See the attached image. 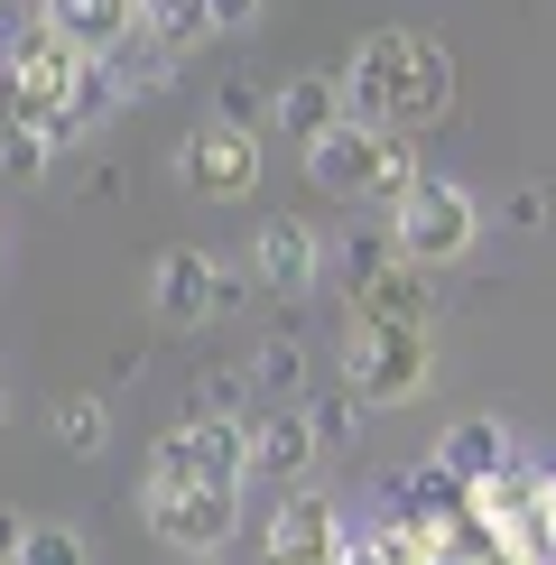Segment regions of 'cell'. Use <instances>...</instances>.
<instances>
[{
	"instance_id": "cell-1",
	"label": "cell",
	"mask_w": 556,
	"mask_h": 565,
	"mask_svg": "<svg viewBox=\"0 0 556 565\" xmlns=\"http://www.w3.org/2000/svg\"><path fill=\"white\" fill-rule=\"evenodd\" d=\"M343 93H353V111L371 130H417V121H436L446 111V46H427V38H408V29H381V38H362V56H353V75H343Z\"/></svg>"
},
{
	"instance_id": "cell-2",
	"label": "cell",
	"mask_w": 556,
	"mask_h": 565,
	"mask_svg": "<svg viewBox=\"0 0 556 565\" xmlns=\"http://www.w3.org/2000/svg\"><path fill=\"white\" fill-rule=\"evenodd\" d=\"M547 482H556V473H538V463H510V473L473 482L463 520L492 537V556H510V565H556V501H547Z\"/></svg>"
},
{
	"instance_id": "cell-3",
	"label": "cell",
	"mask_w": 556,
	"mask_h": 565,
	"mask_svg": "<svg viewBox=\"0 0 556 565\" xmlns=\"http://www.w3.org/2000/svg\"><path fill=\"white\" fill-rule=\"evenodd\" d=\"M389 242H399L417 269H436V260H463V250L482 242V204L463 195L455 177H427V168H417V177H408V195L389 204Z\"/></svg>"
},
{
	"instance_id": "cell-4",
	"label": "cell",
	"mask_w": 556,
	"mask_h": 565,
	"mask_svg": "<svg viewBox=\"0 0 556 565\" xmlns=\"http://www.w3.org/2000/svg\"><path fill=\"white\" fill-rule=\"evenodd\" d=\"M307 177L324 185V195H381V204H399L408 195V149L389 130H371V121H343V130H324L307 139Z\"/></svg>"
},
{
	"instance_id": "cell-5",
	"label": "cell",
	"mask_w": 556,
	"mask_h": 565,
	"mask_svg": "<svg viewBox=\"0 0 556 565\" xmlns=\"http://www.w3.org/2000/svg\"><path fill=\"white\" fill-rule=\"evenodd\" d=\"M427 324H381V316H353V352H343V381H353L362 408H399V398L427 390Z\"/></svg>"
},
{
	"instance_id": "cell-6",
	"label": "cell",
	"mask_w": 556,
	"mask_h": 565,
	"mask_svg": "<svg viewBox=\"0 0 556 565\" xmlns=\"http://www.w3.org/2000/svg\"><path fill=\"white\" fill-rule=\"evenodd\" d=\"M139 501L177 556H223V537L242 529V482H149Z\"/></svg>"
},
{
	"instance_id": "cell-7",
	"label": "cell",
	"mask_w": 556,
	"mask_h": 565,
	"mask_svg": "<svg viewBox=\"0 0 556 565\" xmlns=\"http://www.w3.org/2000/svg\"><path fill=\"white\" fill-rule=\"evenodd\" d=\"M250 473V436L242 417H185V427L158 436L149 482H242Z\"/></svg>"
},
{
	"instance_id": "cell-8",
	"label": "cell",
	"mask_w": 556,
	"mask_h": 565,
	"mask_svg": "<svg viewBox=\"0 0 556 565\" xmlns=\"http://www.w3.org/2000/svg\"><path fill=\"white\" fill-rule=\"evenodd\" d=\"M149 297H158V316L168 324H223L232 306H242L250 288L232 278L214 250H158V269H149Z\"/></svg>"
},
{
	"instance_id": "cell-9",
	"label": "cell",
	"mask_w": 556,
	"mask_h": 565,
	"mask_svg": "<svg viewBox=\"0 0 556 565\" xmlns=\"http://www.w3.org/2000/svg\"><path fill=\"white\" fill-rule=\"evenodd\" d=\"M343 269H353V306L381 324H427V288H417V260L399 242H353L343 250Z\"/></svg>"
},
{
	"instance_id": "cell-10",
	"label": "cell",
	"mask_w": 556,
	"mask_h": 565,
	"mask_svg": "<svg viewBox=\"0 0 556 565\" xmlns=\"http://www.w3.org/2000/svg\"><path fill=\"white\" fill-rule=\"evenodd\" d=\"M177 177L195 185V195H250V185H260V139L214 121V130H195L177 149Z\"/></svg>"
},
{
	"instance_id": "cell-11",
	"label": "cell",
	"mask_w": 556,
	"mask_h": 565,
	"mask_svg": "<svg viewBox=\"0 0 556 565\" xmlns=\"http://www.w3.org/2000/svg\"><path fill=\"white\" fill-rule=\"evenodd\" d=\"M242 436H250V473H269V482H307V473H316V455H324V436H316V417H307V408L242 417Z\"/></svg>"
},
{
	"instance_id": "cell-12",
	"label": "cell",
	"mask_w": 556,
	"mask_h": 565,
	"mask_svg": "<svg viewBox=\"0 0 556 565\" xmlns=\"http://www.w3.org/2000/svg\"><path fill=\"white\" fill-rule=\"evenodd\" d=\"M260 556H288V565H353V537H343V520L316 501V491H297V501L269 520V547H260Z\"/></svg>"
},
{
	"instance_id": "cell-13",
	"label": "cell",
	"mask_w": 556,
	"mask_h": 565,
	"mask_svg": "<svg viewBox=\"0 0 556 565\" xmlns=\"http://www.w3.org/2000/svg\"><path fill=\"white\" fill-rule=\"evenodd\" d=\"M250 269H260V288L269 297H316V278H324V242L307 223H269L260 232V250H250Z\"/></svg>"
},
{
	"instance_id": "cell-14",
	"label": "cell",
	"mask_w": 556,
	"mask_h": 565,
	"mask_svg": "<svg viewBox=\"0 0 556 565\" xmlns=\"http://www.w3.org/2000/svg\"><path fill=\"white\" fill-rule=\"evenodd\" d=\"M46 29L84 56H121L139 38V0H46Z\"/></svg>"
},
{
	"instance_id": "cell-15",
	"label": "cell",
	"mask_w": 556,
	"mask_h": 565,
	"mask_svg": "<svg viewBox=\"0 0 556 565\" xmlns=\"http://www.w3.org/2000/svg\"><path fill=\"white\" fill-rule=\"evenodd\" d=\"M436 463L473 491V482H492V473H510L520 463V445H510V427L501 417H463V427H446V445H436Z\"/></svg>"
},
{
	"instance_id": "cell-16",
	"label": "cell",
	"mask_w": 556,
	"mask_h": 565,
	"mask_svg": "<svg viewBox=\"0 0 556 565\" xmlns=\"http://www.w3.org/2000/svg\"><path fill=\"white\" fill-rule=\"evenodd\" d=\"M269 121L288 130V139H324V130H343V84H334V75H297V84H278Z\"/></svg>"
},
{
	"instance_id": "cell-17",
	"label": "cell",
	"mask_w": 556,
	"mask_h": 565,
	"mask_svg": "<svg viewBox=\"0 0 556 565\" xmlns=\"http://www.w3.org/2000/svg\"><path fill=\"white\" fill-rule=\"evenodd\" d=\"M139 38L158 56H185V46L214 38V0H139Z\"/></svg>"
},
{
	"instance_id": "cell-18",
	"label": "cell",
	"mask_w": 556,
	"mask_h": 565,
	"mask_svg": "<svg viewBox=\"0 0 556 565\" xmlns=\"http://www.w3.org/2000/svg\"><path fill=\"white\" fill-rule=\"evenodd\" d=\"M56 445H65V455H103V445H111V408H103V398H65V408H56Z\"/></svg>"
},
{
	"instance_id": "cell-19",
	"label": "cell",
	"mask_w": 556,
	"mask_h": 565,
	"mask_svg": "<svg viewBox=\"0 0 556 565\" xmlns=\"http://www.w3.org/2000/svg\"><path fill=\"white\" fill-rule=\"evenodd\" d=\"M19 565H84V537L75 529H29L19 537Z\"/></svg>"
},
{
	"instance_id": "cell-20",
	"label": "cell",
	"mask_w": 556,
	"mask_h": 565,
	"mask_svg": "<svg viewBox=\"0 0 556 565\" xmlns=\"http://www.w3.org/2000/svg\"><path fill=\"white\" fill-rule=\"evenodd\" d=\"M297 371H307V352H297V343L250 352V381H260V390H297Z\"/></svg>"
},
{
	"instance_id": "cell-21",
	"label": "cell",
	"mask_w": 556,
	"mask_h": 565,
	"mask_svg": "<svg viewBox=\"0 0 556 565\" xmlns=\"http://www.w3.org/2000/svg\"><path fill=\"white\" fill-rule=\"evenodd\" d=\"M307 417H316V436H324V445H343V436L362 427V417H353V398H316Z\"/></svg>"
},
{
	"instance_id": "cell-22",
	"label": "cell",
	"mask_w": 556,
	"mask_h": 565,
	"mask_svg": "<svg viewBox=\"0 0 556 565\" xmlns=\"http://www.w3.org/2000/svg\"><path fill=\"white\" fill-rule=\"evenodd\" d=\"M0 168H10V177H38V168H46V139H29V130L0 139Z\"/></svg>"
},
{
	"instance_id": "cell-23",
	"label": "cell",
	"mask_w": 556,
	"mask_h": 565,
	"mask_svg": "<svg viewBox=\"0 0 556 565\" xmlns=\"http://www.w3.org/2000/svg\"><path fill=\"white\" fill-rule=\"evenodd\" d=\"M510 232H538L547 223V195H538V185H520V195H510V214H501Z\"/></svg>"
},
{
	"instance_id": "cell-24",
	"label": "cell",
	"mask_w": 556,
	"mask_h": 565,
	"mask_svg": "<svg viewBox=\"0 0 556 565\" xmlns=\"http://www.w3.org/2000/svg\"><path fill=\"white\" fill-rule=\"evenodd\" d=\"M223 121L250 130V121H260V93H250V84H223Z\"/></svg>"
},
{
	"instance_id": "cell-25",
	"label": "cell",
	"mask_w": 556,
	"mask_h": 565,
	"mask_svg": "<svg viewBox=\"0 0 556 565\" xmlns=\"http://www.w3.org/2000/svg\"><path fill=\"white\" fill-rule=\"evenodd\" d=\"M260 19V0H214V29H250Z\"/></svg>"
},
{
	"instance_id": "cell-26",
	"label": "cell",
	"mask_w": 556,
	"mask_h": 565,
	"mask_svg": "<svg viewBox=\"0 0 556 565\" xmlns=\"http://www.w3.org/2000/svg\"><path fill=\"white\" fill-rule=\"evenodd\" d=\"M19 537H29V520H10V510H0V565H19Z\"/></svg>"
},
{
	"instance_id": "cell-27",
	"label": "cell",
	"mask_w": 556,
	"mask_h": 565,
	"mask_svg": "<svg viewBox=\"0 0 556 565\" xmlns=\"http://www.w3.org/2000/svg\"><path fill=\"white\" fill-rule=\"evenodd\" d=\"M0 427H10V390H0Z\"/></svg>"
},
{
	"instance_id": "cell-28",
	"label": "cell",
	"mask_w": 556,
	"mask_h": 565,
	"mask_svg": "<svg viewBox=\"0 0 556 565\" xmlns=\"http://www.w3.org/2000/svg\"><path fill=\"white\" fill-rule=\"evenodd\" d=\"M185 565H214V556H185Z\"/></svg>"
}]
</instances>
